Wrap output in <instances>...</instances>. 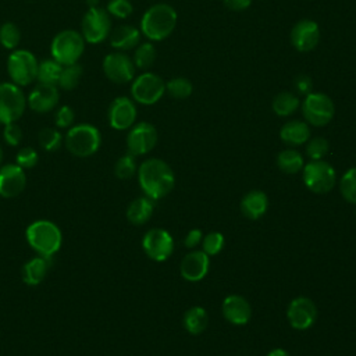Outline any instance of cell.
<instances>
[{"label": "cell", "mask_w": 356, "mask_h": 356, "mask_svg": "<svg viewBox=\"0 0 356 356\" xmlns=\"http://www.w3.org/2000/svg\"><path fill=\"white\" fill-rule=\"evenodd\" d=\"M138 181L143 193L152 200L167 196L175 184L172 168L161 159H147L138 167Z\"/></svg>", "instance_id": "1"}, {"label": "cell", "mask_w": 356, "mask_h": 356, "mask_svg": "<svg viewBox=\"0 0 356 356\" xmlns=\"http://www.w3.org/2000/svg\"><path fill=\"white\" fill-rule=\"evenodd\" d=\"M177 21L178 15L172 6L167 3H156L143 13L139 29L150 42H161L174 32Z\"/></svg>", "instance_id": "2"}, {"label": "cell", "mask_w": 356, "mask_h": 356, "mask_svg": "<svg viewBox=\"0 0 356 356\" xmlns=\"http://www.w3.org/2000/svg\"><path fill=\"white\" fill-rule=\"evenodd\" d=\"M28 245L43 257H51L61 248L63 234L57 224L50 220H36L26 227Z\"/></svg>", "instance_id": "3"}, {"label": "cell", "mask_w": 356, "mask_h": 356, "mask_svg": "<svg viewBox=\"0 0 356 356\" xmlns=\"http://www.w3.org/2000/svg\"><path fill=\"white\" fill-rule=\"evenodd\" d=\"M67 150L76 157H89L95 154L102 145L100 131L92 124H76L68 128L64 136Z\"/></svg>", "instance_id": "4"}, {"label": "cell", "mask_w": 356, "mask_h": 356, "mask_svg": "<svg viewBox=\"0 0 356 356\" xmlns=\"http://www.w3.org/2000/svg\"><path fill=\"white\" fill-rule=\"evenodd\" d=\"M85 39L75 29L60 31L50 43V56L61 65L78 63L85 51Z\"/></svg>", "instance_id": "5"}, {"label": "cell", "mask_w": 356, "mask_h": 356, "mask_svg": "<svg viewBox=\"0 0 356 356\" xmlns=\"http://www.w3.org/2000/svg\"><path fill=\"white\" fill-rule=\"evenodd\" d=\"M38 58L26 49H15L7 57V74L13 83L19 88L31 85L36 79Z\"/></svg>", "instance_id": "6"}, {"label": "cell", "mask_w": 356, "mask_h": 356, "mask_svg": "<svg viewBox=\"0 0 356 356\" xmlns=\"http://www.w3.org/2000/svg\"><path fill=\"white\" fill-rule=\"evenodd\" d=\"M165 93V82L154 72L145 71L131 82V97L134 102L152 106L156 104Z\"/></svg>", "instance_id": "7"}, {"label": "cell", "mask_w": 356, "mask_h": 356, "mask_svg": "<svg viewBox=\"0 0 356 356\" xmlns=\"http://www.w3.org/2000/svg\"><path fill=\"white\" fill-rule=\"evenodd\" d=\"M300 108L306 122L313 127L327 125L335 114L332 99L321 92H310L306 95L300 103Z\"/></svg>", "instance_id": "8"}, {"label": "cell", "mask_w": 356, "mask_h": 356, "mask_svg": "<svg viewBox=\"0 0 356 356\" xmlns=\"http://www.w3.org/2000/svg\"><path fill=\"white\" fill-rule=\"evenodd\" d=\"M303 182L312 192L323 195L330 192L337 182L334 167L324 160H310L302 168Z\"/></svg>", "instance_id": "9"}, {"label": "cell", "mask_w": 356, "mask_h": 356, "mask_svg": "<svg viewBox=\"0 0 356 356\" xmlns=\"http://www.w3.org/2000/svg\"><path fill=\"white\" fill-rule=\"evenodd\" d=\"M26 108V96L18 85L0 82V122L3 125L17 122Z\"/></svg>", "instance_id": "10"}, {"label": "cell", "mask_w": 356, "mask_h": 356, "mask_svg": "<svg viewBox=\"0 0 356 356\" xmlns=\"http://www.w3.org/2000/svg\"><path fill=\"white\" fill-rule=\"evenodd\" d=\"M111 32V17L106 8H88L81 21V33L86 43L97 44L104 42Z\"/></svg>", "instance_id": "11"}, {"label": "cell", "mask_w": 356, "mask_h": 356, "mask_svg": "<svg viewBox=\"0 0 356 356\" xmlns=\"http://www.w3.org/2000/svg\"><path fill=\"white\" fill-rule=\"evenodd\" d=\"M102 68L106 78L118 85L132 82L136 71L132 58L125 51L108 53L103 58Z\"/></svg>", "instance_id": "12"}, {"label": "cell", "mask_w": 356, "mask_h": 356, "mask_svg": "<svg viewBox=\"0 0 356 356\" xmlns=\"http://www.w3.org/2000/svg\"><path fill=\"white\" fill-rule=\"evenodd\" d=\"M159 139L157 129L153 124L147 121H140L138 124H134L129 128V132L127 135V149L128 153L136 156H143L153 150Z\"/></svg>", "instance_id": "13"}, {"label": "cell", "mask_w": 356, "mask_h": 356, "mask_svg": "<svg viewBox=\"0 0 356 356\" xmlns=\"http://www.w3.org/2000/svg\"><path fill=\"white\" fill-rule=\"evenodd\" d=\"M142 248L154 261H165L174 250L171 234L163 228H150L142 238Z\"/></svg>", "instance_id": "14"}, {"label": "cell", "mask_w": 356, "mask_h": 356, "mask_svg": "<svg viewBox=\"0 0 356 356\" xmlns=\"http://www.w3.org/2000/svg\"><path fill=\"white\" fill-rule=\"evenodd\" d=\"M136 115V104L131 97L127 96L115 97L107 108L108 125L117 131L129 129L135 124Z\"/></svg>", "instance_id": "15"}, {"label": "cell", "mask_w": 356, "mask_h": 356, "mask_svg": "<svg viewBox=\"0 0 356 356\" xmlns=\"http://www.w3.org/2000/svg\"><path fill=\"white\" fill-rule=\"evenodd\" d=\"M286 318H288L291 327L295 330L303 331V330L310 328L317 318L316 303L306 296L295 298L288 305Z\"/></svg>", "instance_id": "16"}, {"label": "cell", "mask_w": 356, "mask_h": 356, "mask_svg": "<svg viewBox=\"0 0 356 356\" xmlns=\"http://www.w3.org/2000/svg\"><path fill=\"white\" fill-rule=\"evenodd\" d=\"M291 44L302 53L313 50L320 40V28L313 19H300L298 21L289 33Z\"/></svg>", "instance_id": "17"}, {"label": "cell", "mask_w": 356, "mask_h": 356, "mask_svg": "<svg viewBox=\"0 0 356 356\" xmlns=\"http://www.w3.org/2000/svg\"><path fill=\"white\" fill-rule=\"evenodd\" d=\"M60 100V92L57 85L51 83H40L29 92L26 97V106L35 113L44 114L56 108Z\"/></svg>", "instance_id": "18"}, {"label": "cell", "mask_w": 356, "mask_h": 356, "mask_svg": "<svg viewBox=\"0 0 356 356\" xmlns=\"http://www.w3.org/2000/svg\"><path fill=\"white\" fill-rule=\"evenodd\" d=\"M26 185V175L24 168L18 164H4L0 165V196L1 197H15L18 196Z\"/></svg>", "instance_id": "19"}, {"label": "cell", "mask_w": 356, "mask_h": 356, "mask_svg": "<svg viewBox=\"0 0 356 356\" xmlns=\"http://www.w3.org/2000/svg\"><path fill=\"white\" fill-rule=\"evenodd\" d=\"M210 267V256L203 250H192L186 253L179 264V273L184 280L189 282H196L203 280Z\"/></svg>", "instance_id": "20"}, {"label": "cell", "mask_w": 356, "mask_h": 356, "mask_svg": "<svg viewBox=\"0 0 356 356\" xmlns=\"http://www.w3.org/2000/svg\"><path fill=\"white\" fill-rule=\"evenodd\" d=\"M224 318L235 325L246 324L252 317L250 303L241 295H228L221 305Z\"/></svg>", "instance_id": "21"}, {"label": "cell", "mask_w": 356, "mask_h": 356, "mask_svg": "<svg viewBox=\"0 0 356 356\" xmlns=\"http://www.w3.org/2000/svg\"><path fill=\"white\" fill-rule=\"evenodd\" d=\"M140 29L129 25V24H122L114 28L110 32V46L115 49L117 51H128L135 49L140 43Z\"/></svg>", "instance_id": "22"}, {"label": "cell", "mask_w": 356, "mask_h": 356, "mask_svg": "<svg viewBox=\"0 0 356 356\" xmlns=\"http://www.w3.org/2000/svg\"><path fill=\"white\" fill-rule=\"evenodd\" d=\"M280 138L289 146H300L310 139L309 124L300 120H291L281 127Z\"/></svg>", "instance_id": "23"}, {"label": "cell", "mask_w": 356, "mask_h": 356, "mask_svg": "<svg viewBox=\"0 0 356 356\" xmlns=\"http://www.w3.org/2000/svg\"><path fill=\"white\" fill-rule=\"evenodd\" d=\"M239 207L246 218L257 220L266 213L268 207V197L263 191H250L242 197Z\"/></svg>", "instance_id": "24"}, {"label": "cell", "mask_w": 356, "mask_h": 356, "mask_svg": "<svg viewBox=\"0 0 356 356\" xmlns=\"http://www.w3.org/2000/svg\"><path fill=\"white\" fill-rule=\"evenodd\" d=\"M50 259L51 257H43V256H36L29 259L24 266H22V280L26 285L35 286L40 284L50 267Z\"/></svg>", "instance_id": "25"}, {"label": "cell", "mask_w": 356, "mask_h": 356, "mask_svg": "<svg viewBox=\"0 0 356 356\" xmlns=\"http://www.w3.org/2000/svg\"><path fill=\"white\" fill-rule=\"evenodd\" d=\"M153 200L147 196H140L132 200L127 209V218L134 225H142L149 221L153 214Z\"/></svg>", "instance_id": "26"}, {"label": "cell", "mask_w": 356, "mask_h": 356, "mask_svg": "<svg viewBox=\"0 0 356 356\" xmlns=\"http://www.w3.org/2000/svg\"><path fill=\"white\" fill-rule=\"evenodd\" d=\"M182 323H184V328L189 334H193V335L202 334L207 328V323H209V316L206 309L200 306L189 307L184 314Z\"/></svg>", "instance_id": "27"}, {"label": "cell", "mask_w": 356, "mask_h": 356, "mask_svg": "<svg viewBox=\"0 0 356 356\" xmlns=\"http://www.w3.org/2000/svg\"><path fill=\"white\" fill-rule=\"evenodd\" d=\"M300 106L299 97L292 92H280L274 96L271 108L278 117L292 115Z\"/></svg>", "instance_id": "28"}, {"label": "cell", "mask_w": 356, "mask_h": 356, "mask_svg": "<svg viewBox=\"0 0 356 356\" xmlns=\"http://www.w3.org/2000/svg\"><path fill=\"white\" fill-rule=\"evenodd\" d=\"M277 165L285 174H296L302 171L305 165L303 156L295 149H285L281 150L277 156Z\"/></svg>", "instance_id": "29"}, {"label": "cell", "mask_w": 356, "mask_h": 356, "mask_svg": "<svg viewBox=\"0 0 356 356\" xmlns=\"http://www.w3.org/2000/svg\"><path fill=\"white\" fill-rule=\"evenodd\" d=\"M156 57H157V50L154 44L152 42H143L135 47L132 61L135 68L147 71L154 64Z\"/></svg>", "instance_id": "30"}, {"label": "cell", "mask_w": 356, "mask_h": 356, "mask_svg": "<svg viewBox=\"0 0 356 356\" xmlns=\"http://www.w3.org/2000/svg\"><path fill=\"white\" fill-rule=\"evenodd\" d=\"M63 65L57 63L54 58H44L38 64L36 81L40 83H51L57 85Z\"/></svg>", "instance_id": "31"}, {"label": "cell", "mask_w": 356, "mask_h": 356, "mask_svg": "<svg viewBox=\"0 0 356 356\" xmlns=\"http://www.w3.org/2000/svg\"><path fill=\"white\" fill-rule=\"evenodd\" d=\"M82 75H83V68L78 63L63 65L57 86L64 90H72L79 85Z\"/></svg>", "instance_id": "32"}, {"label": "cell", "mask_w": 356, "mask_h": 356, "mask_svg": "<svg viewBox=\"0 0 356 356\" xmlns=\"http://www.w3.org/2000/svg\"><path fill=\"white\" fill-rule=\"evenodd\" d=\"M193 85L188 78L175 76L165 82V93L174 99H186L192 95Z\"/></svg>", "instance_id": "33"}, {"label": "cell", "mask_w": 356, "mask_h": 356, "mask_svg": "<svg viewBox=\"0 0 356 356\" xmlns=\"http://www.w3.org/2000/svg\"><path fill=\"white\" fill-rule=\"evenodd\" d=\"M38 140H39V145H40V147L43 150H46V152H56L63 145L64 138H63V135H61V132L58 129L46 127V128H42L39 131Z\"/></svg>", "instance_id": "34"}, {"label": "cell", "mask_w": 356, "mask_h": 356, "mask_svg": "<svg viewBox=\"0 0 356 356\" xmlns=\"http://www.w3.org/2000/svg\"><path fill=\"white\" fill-rule=\"evenodd\" d=\"M21 42V31L14 22H4L0 26V44L7 50H15Z\"/></svg>", "instance_id": "35"}, {"label": "cell", "mask_w": 356, "mask_h": 356, "mask_svg": "<svg viewBox=\"0 0 356 356\" xmlns=\"http://www.w3.org/2000/svg\"><path fill=\"white\" fill-rule=\"evenodd\" d=\"M339 191L345 200L356 204V167L343 172L339 181Z\"/></svg>", "instance_id": "36"}, {"label": "cell", "mask_w": 356, "mask_h": 356, "mask_svg": "<svg viewBox=\"0 0 356 356\" xmlns=\"http://www.w3.org/2000/svg\"><path fill=\"white\" fill-rule=\"evenodd\" d=\"M136 171H138L136 160H135V156L131 153L121 156L114 164V174L120 179H129L135 175Z\"/></svg>", "instance_id": "37"}, {"label": "cell", "mask_w": 356, "mask_h": 356, "mask_svg": "<svg viewBox=\"0 0 356 356\" xmlns=\"http://www.w3.org/2000/svg\"><path fill=\"white\" fill-rule=\"evenodd\" d=\"M328 150L330 143L323 136H316L306 142V154L310 160H323Z\"/></svg>", "instance_id": "38"}, {"label": "cell", "mask_w": 356, "mask_h": 356, "mask_svg": "<svg viewBox=\"0 0 356 356\" xmlns=\"http://www.w3.org/2000/svg\"><path fill=\"white\" fill-rule=\"evenodd\" d=\"M224 243H225V239L221 232H209L202 239V245H203L202 250L207 256H214L222 250Z\"/></svg>", "instance_id": "39"}, {"label": "cell", "mask_w": 356, "mask_h": 356, "mask_svg": "<svg viewBox=\"0 0 356 356\" xmlns=\"http://www.w3.org/2000/svg\"><path fill=\"white\" fill-rule=\"evenodd\" d=\"M106 11L110 14V17L125 19L132 14L134 6L129 0H108Z\"/></svg>", "instance_id": "40"}, {"label": "cell", "mask_w": 356, "mask_h": 356, "mask_svg": "<svg viewBox=\"0 0 356 356\" xmlns=\"http://www.w3.org/2000/svg\"><path fill=\"white\" fill-rule=\"evenodd\" d=\"M39 161V154L38 152L31 147V146H25V147H21L18 152H17V156H15V164H18L21 168L24 170H28V168H32L38 164Z\"/></svg>", "instance_id": "41"}, {"label": "cell", "mask_w": 356, "mask_h": 356, "mask_svg": "<svg viewBox=\"0 0 356 356\" xmlns=\"http://www.w3.org/2000/svg\"><path fill=\"white\" fill-rule=\"evenodd\" d=\"M75 121L74 108L64 104L56 110L54 114V124L57 128H71Z\"/></svg>", "instance_id": "42"}, {"label": "cell", "mask_w": 356, "mask_h": 356, "mask_svg": "<svg viewBox=\"0 0 356 356\" xmlns=\"http://www.w3.org/2000/svg\"><path fill=\"white\" fill-rule=\"evenodd\" d=\"M3 139L8 146H18L22 140V129L17 122H10L4 125Z\"/></svg>", "instance_id": "43"}, {"label": "cell", "mask_w": 356, "mask_h": 356, "mask_svg": "<svg viewBox=\"0 0 356 356\" xmlns=\"http://www.w3.org/2000/svg\"><path fill=\"white\" fill-rule=\"evenodd\" d=\"M293 85H295L296 90H298L299 93L305 95V96L309 95V93L312 92V88H313V82H312L310 76H307V75H299V76H296L295 81H293Z\"/></svg>", "instance_id": "44"}, {"label": "cell", "mask_w": 356, "mask_h": 356, "mask_svg": "<svg viewBox=\"0 0 356 356\" xmlns=\"http://www.w3.org/2000/svg\"><path fill=\"white\" fill-rule=\"evenodd\" d=\"M202 239H203V232L199 228H192L186 234V236L184 239V245L188 249H193V248H196L202 242Z\"/></svg>", "instance_id": "45"}, {"label": "cell", "mask_w": 356, "mask_h": 356, "mask_svg": "<svg viewBox=\"0 0 356 356\" xmlns=\"http://www.w3.org/2000/svg\"><path fill=\"white\" fill-rule=\"evenodd\" d=\"M222 3L231 11H245L250 7L252 0H222Z\"/></svg>", "instance_id": "46"}, {"label": "cell", "mask_w": 356, "mask_h": 356, "mask_svg": "<svg viewBox=\"0 0 356 356\" xmlns=\"http://www.w3.org/2000/svg\"><path fill=\"white\" fill-rule=\"evenodd\" d=\"M267 356H289V353L285 350V349H281V348H275L273 350H270L267 353Z\"/></svg>", "instance_id": "47"}, {"label": "cell", "mask_w": 356, "mask_h": 356, "mask_svg": "<svg viewBox=\"0 0 356 356\" xmlns=\"http://www.w3.org/2000/svg\"><path fill=\"white\" fill-rule=\"evenodd\" d=\"M86 4H88V8L99 7V0H86Z\"/></svg>", "instance_id": "48"}, {"label": "cell", "mask_w": 356, "mask_h": 356, "mask_svg": "<svg viewBox=\"0 0 356 356\" xmlns=\"http://www.w3.org/2000/svg\"><path fill=\"white\" fill-rule=\"evenodd\" d=\"M1 161H3V149L0 146V165H1Z\"/></svg>", "instance_id": "49"}]
</instances>
